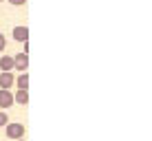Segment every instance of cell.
Listing matches in <instances>:
<instances>
[{"label":"cell","instance_id":"obj_1","mask_svg":"<svg viewBox=\"0 0 152 141\" xmlns=\"http://www.w3.org/2000/svg\"><path fill=\"white\" fill-rule=\"evenodd\" d=\"M4 128H7V137H9V139H15V141H18V139L24 137V126H22V123H7Z\"/></svg>","mask_w":152,"mask_h":141},{"label":"cell","instance_id":"obj_2","mask_svg":"<svg viewBox=\"0 0 152 141\" xmlns=\"http://www.w3.org/2000/svg\"><path fill=\"white\" fill-rule=\"evenodd\" d=\"M13 64H15V69H18V71L27 73V66H29V55H27V53H18V55L13 57Z\"/></svg>","mask_w":152,"mask_h":141},{"label":"cell","instance_id":"obj_3","mask_svg":"<svg viewBox=\"0 0 152 141\" xmlns=\"http://www.w3.org/2000/svg\"><path fill=\"white\" fill-rule=\"evenodd\" d=\"M13 84H15L13 73H0V88H2V91H9Z\"/></svg>","mask_w":152,"mask_h":141},{"label":"cell","instance_id":"obj_4","mask_svg":"<svg viewBox=\"0 0 152 141\" xmlns=\"http://www.w3.org/2000/svg\"><path fill=\"white\" fill-rule=\"evenodd\" d=\"M13 95L9 91H2V88H0V108H2V110H7L9 106H13Z\"/></svg>","mask_w":152,"mask_h":141},{"label":"cell","instance_id":"obj_5","mask_svg":"<svg viewBox=\"0 0 152 141\" xmlns=\"http://www.w3.org/2000/svg\"><path fill=\"white\" fill-rule=\"evenodd\" d=\"M13 69H15L13 57H9V55H2V57H0V71H2V73H11Z\"/></svg>","mask_w":152,"mask_h":141},{"label":"cell","instance_id":"obj_6","mask_svg":"<svg viewBox=\"0 0 152 141\" xmlns=\"http://www.w3.org/2000/svg\"><path fill=\"white\" fill-rule=\"evenodd\" d=\"M13 38L18 40V42H27L29 40V29L27 27H15L13 29Z\"/></svg>","mask_w":152,"mask_h":141},{"label":"cell","instance_id":"obj_7","mask_svg":"<svg viewBox=\"0 0 152 141\" xmlns=\"http://www.w3.org/2000/svg\"><path fill=\"white\" fill-rule=\"evenodd\" d=\"M15 86H18V91H27L29 88V75L27 73H22V75L15 77Z\"/></svg>","mask_w":152,"mask_h":141},{"label":"cell","instance_id":"obj_8","mask_svg":"<svg viewBox=\"0 0 152 141\" xmlns=\"http://www.w3.org/2000/svg\"><path fill=\"white\" fill-rule=\"evenodd\" d=\"M13 102L20 104V106H27V104H29V93H27V91H18V93L13 95Z\"/></svg>","mask_w":152,"mask_h":141},{"label":"cell","instance_id":"obj_9","mask_svg":"<svg viewBox=\"0 0 152 141\" xmlns=\"http://www.w3.org/2000/svg\"><path fill=\"white\" fill-rule=\"evenodd\" d=\"M9 123V117H7V110H0V128H4Z\"/></svg>","mask_w":152,"mask_h":141},{"label":"cell","instance_id":"obj_10","mask_svg":"<svg viewBox=\"0 0 152 141\" xmlns=\"http://www.w3.org/2000/svg\"><path fill=\"white\" fill-rule=\"evenodd\" d=\"M4 49H7V38L0 33V51H4Z\"/></svg>","mask_w":152,"mask_h":141},{"label":"cell","instance_id":"obj_11","mask_svg":"<svg viewBox=\"0 0 152 141\" xmlns=\"http://www.w3.org/2000/svg\"><path fill=\"white\" fill-rule=\"evenodd\" d=\"M9 2H11L13 7H20V4H24V2H27V0H9Z\"/></svg>","mask_w":152,"mask_h":141},{"label":"cell","instance_id":"obj_12","mask_svg":"<svg viewBox=\"0 0 152 141\" xmlns=\"http://www.w3.org/2000/svg\"><path fill=\"white\" fill-rule=\"evenodd\" d=\"M0 2H2V0H0Z\"/></svg>","mask_w":152,"mask_h":141},{"label":"cell","instance_id":"obj_13","mask_svg":"<svg viewBox=\"0 0 152 141\" xmlns=\"http://www.w3.org/2000/svg\"><path fill=\"white\" fill-rule=\"evenodd\" d=\"M18 141H20V139H18Z\"/></svg>","mask_w":152,"mask_h":141}]
</instances>
